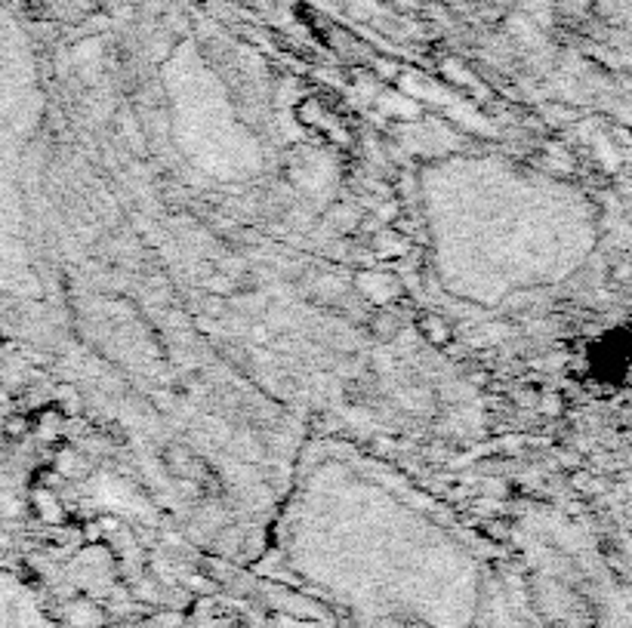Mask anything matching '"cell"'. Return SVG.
Masks as SVG:
<instances>
[{
  "label": "cell",
  "instance_id": "277c9868",
  "mask_svg": "<svg viewBox=\"0 0 632 628\" xmlns=\"http://www.w3.org/2000/svg\"><path fill=\"white\" fill-rule=\"evenodd\" d=\"M34 505H38V515H44V521L49 524H56V521H62V505L56 502V496L49 493V490H34Z\"/></svg>",
  "mask_w": 632,
  "mask_h": 628
},
{
  "label": "cell",
  "instance_id": "ba28073f",
  "mask_svg": "<svg viewBox=\"0 0 632 628\" xmlns=\"http://www.w3.org/2000/svg\"><path fill=\"white\" fill-rule=\"evenodd\" d=\"M0 345H4V333H0Z\"/></svg>",
  "mask_w": 632,
  "mask_h": 628
},
{
  "label": "cell",
  "instance_id": "5b68a950",
  "mask_svg": "<svg viewBox=\"0 0 632 628\" xmlns=\"http://www.w3.org/2000/svg\"><path fill=\"white\" fill-rule=\"evenodd\" d=\"M164 459H167V468L174 474H191V456L185 450H179V447H170L164 453Z\"/></svg>",
  "mask_w": 632,
  "mask_h": 628
},
{
  "label": "cell",
  "instance_id": "8992f818",
  "mask_svg": "<svg viewBox=\"0 0 632 628\" xmlns=\"http://www.w3.org/2000/svg\"><path fill=\"white\" fill-rule=\"evenodd\" d=\"M28 431H31V419L22 416V413L10 416V419L4 422V438H13V440H16V438H25Z\"/></svg>",
  "mask_w": 632,
  "mask_h": 628
},
{
  "label": "cell",
  "instance_id": "52a82bcc",
  "mask_svg": "<svg viewBox=\"0 0 632 628\" xmlns=\"http://www.w3.org/2000/svg\"><path fill=\"white\" fill-rule=\"evenodd\" d=\"M22 515V500H16V493L0 490V517H16Z\"/></svg>",
  "mask_w": 632,
  "mask_h": 628
},
{
  "label": "cell",
  "instance_id": "6da1fadb",
  "mask_svg": "<svg viewBox=\"0 0 632 628\" xmlns=\"http://www.w3.org/2000/svg\"><path fill=\"white\" fill-rule=\"evenodd\" d=\"M629 367V339L627 330H614L605 333L599 342H592L589 349V370L595 379L601 382H623Z\"/></svg>",
  "mask_w": 632,
  "mask_h": 628
},
{
  "label": "cell",
  "instance_id": "7a4b0ae2",
  "mask_svg": "<svg viewBox=\"0 0 632 628\" xmlns=\"http://www.w3.org/2000/svg\"><path fill=\"white\" fill-rule=\"evenodd\" d=\"M416 330H420L423 339H429V342H435V345H448L450 342L448 323H444L438 314H423L420 321H416Z\"/></svg>",
  "mask_w": 632,
  "mask_h": 628
},
{
  "label": "cell",
  "instance_id": "3957f363",
  "mask_svg": "<svg viewBox=\"0 0 632 628\" xmlns=\"http://www.w3.org/2000/svg\"><path fill=\"white\" fill-rule=\"evenodd\" d=\"M398 330H401V323H398V317L395 314L379 312V314L370 317V333L377 339H383V342H389V339L398 336Z\"/></svg>",
  "mask_w": 632,
  "mask_h": 628
}]
</instances>
